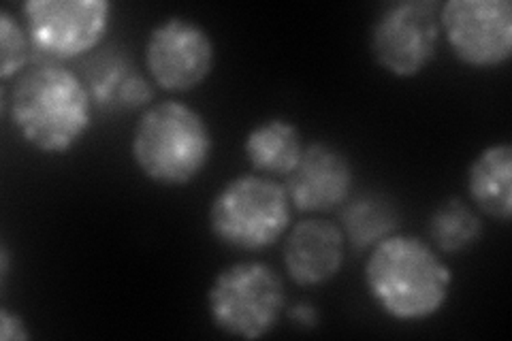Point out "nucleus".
I'll return each instance as SVG.
<instances>
[{
	"mask_svg": "<svg viewBox=\"0 0 512 341\" xmlns=\"http://www.w3.org/2000/svg\"><path fill=\"white\" fill-rule=\"evenodd\" d=\"M94 111L82 75L50 60H35L15 77L7 101L13 131L45 156L75 152L92 131Z\"/></svg>",
	"mask_w": 512,
	"mask_h": 341,
	"instance_id": "1",
	"label": "nucleus"
},
{
	"mask_svg": "<svg viewBox=\"0 0 512 341\" xmlns=\"http://www.w3.org/2000/svg\"><path fill=\"white\" fill-rule=\"evenodd\" d=\"M363 284L378 310L395 322L438 316L453 290V269L429 241L393 233L370 250Z\"/></svg>",
	"mask_w": 512,
	"mask_h": 341,
	"instance_id": "2",
	"label": "nucleus"
},
{
	"mask_svg": "<svg viewBox=\"0 0 512 341\" xmlns=\"http://www.w3.org/2000/svg\"><path fill=\"white\" fill-rule=\"evenodd\" d=\"M212 156L214 133L199 109L184 101H160L141 111L131 158L148 182L163 188L195 184Z\"/></svg>",
	"mask_w": 512,
	"mask_h": 341,
	"instance_id": "3",
	"label": "nucleus"
},
{
	"mask_svg": "<svg viewBox=\"0 0 512 341\" xmlns=\"http://www.w3.org/2000/svg\"><path fill=\"white\" fill-rule=\"evenodd\" d=\"M293 205L274 177L244 173L229 180L207 207L210 235L233 252L256 254L276 246L291 229Z\"/></svg>",
	"mask_w": 512,
	"mask_h": 341,
	"instance_id": "4",
	"label": "nucleus"
},
{
	"mask_svg": "<svg viewBox=\"0 0 512 341\" xmlns=\"http://www.w3.org/2000/svg\"><path fill=\"white\" fill-rule=\"evenodd\" d=\"M207 318L237 339H263L286 312V288L280 273L263 261H237L222 267L205 292Z\"/></svg>",
	"mask_w": 512,
	"mask_h": 341,
	"instance_id": "5",
	"label": "nucleus"
},
{
	"mask_svg": "<svg viewBox=\"0 0 512 341\" xmlns=\"http://www.w3.org/2000/svg\"><path fill=\"white\" fill-rule=\"evenodd\" d=\"M24 26L37 60L71 62L99 50L114 20L109 0H28Z\"/></svg>",
	"mask_w": 512,
	"mask_h": 341,
	"instance_id": "6",
	"label": "nucleus"
},
{
	"mask_svg": "<svg viewBox=\"0 0 512 341\" xmlns=\"http://www.w3.org/2000/svg\"><path fill=\"white\" fill-rule=\"evenodd\" d=\"M438 0H397L384 7L370 28V54L397 79H412L436 60L442 28Z\"/></svg>",
	"mask_w": 512,
	"mask_h": 341,
	"instance_id": "7",
	"label": "nucleus"
},
{
	"mask_svg": "<svg viewBox=\"0 0 512 341\" xmlns=\"http://www.w3.org/2000/svg\"><path fill=\"white\" fill-rule=\"evenodd\" d=\"M143 67L160 90L190 92L212 75L216 43L197 20L169 15L150 28L143 45Z\"/></svg>",
	"mask_w": 512,
	"mask_h": 341,
	"instance_id": "8",
	"label": "nucleus"
},
{
	"mask_svg": "<svg viewBox=\"0 0 512 341\" xmlns=\"http://www.w3.org/2000/svg\"><path fill=\"white\" fill-rule=\"evenodd\" d=\"M442 39L468 69H500L512 58L508 0H448L440 5Z\"/></svg>",
	"mask_w": 512,
	"mask_h": 341,
	"instance_id": "9",
	"label": "nucleus"
},
{
	"mask_svg": "<svg viewBox=\"0 0 512 341\" xmlns=\"http://www.w3.org/2000/svg\"><path fill=\"white\" fill-rule=\"evenodd\" d=\"M355 167L344 150L327 141L306 143L295 169L284 177L291 205L303 214H325L352 197Z\"/></svg>",
	"mask_w": 512,
	"mask_h": 341,
	"instance_id": "10",
	"label": "nucleus"
},
{
	"mask_svg": "<svg viewBox=\"0 0 512 341\" xmlns=\"http://www.w3.org/2000/svg\"><path fill=\"white\" fill-rule=\"evenodd\" d=\"M346 239L340 224L308 218L284 235L282 263L288 278L301 288L325 286L344 267Z\"/></svg>",
	"mask_w": 512,
	"mask_h": 341,
	"instance_id": "11",
	"label": "nucleus"
},
{
	"mask_svg": "<svg viewBox=\"0 0 512 341\" xmlns=\"http://www.w3.org/2000/svg\"><path fill=\"white\" fill-rule=\"evenodd\" d=\"M86 81L96 111L131 113L154 103V84L135 64L133 56L120 47H105L96 52L79 73Z\"/></svg>",
	"mask_w": 512,
	"mask_h": 341,
	"instance_id": "12",
	"label": "nucleus"
},
{
	"mask_svg": "<svg viewBox=\"0 0 512 341\" xmlns=\"http://www.w3.org/2000/svg\"><path fill=\"white\" fill-rule=\"evenodd\" d=\"M466 186L476 211L508 224L512 216V145L500 141L480 150L468 167Z\"/></svg>",
	"mask_w": 512,
	"mask_h": 341,
	"instance_id": "13",
	"label": "nucleus"
},
{
	"mask_svg": "<svg viewBox=\"0 0 512 341\" xmlns=\"http://www.w3.org/2000/svg\"><path fill=\"white\" fill-rule=\"evenodd\" d=\"M306 141L301 128L288 118H267L252 126L244 137V156L254 173L286 177L299 162Z\"/></svg>",
	"mask_w": 512,
	"mask_h": 341,
	"instance_id": "14",
	"label": "nucleus"
},
{
	"mask_svg": "<svg viewBox=\"0 0 512 341\" xmlns=\"http://www.w3.org/2000/svg\"><path fill=\"white\" fill-rule=\"evenodd\" d=\"M340 229L355 252L372 250L376 243L397 233L399 209L380 192H363L342 205Z\"/></svg>",
	"mask_w": 512,
	"mask_h": 341,
	"instance_id": "15",
	"label": "nucleus"
},
{
	"mask_svg": "<svg viewBox=\"0 0 512 341\" xmlns=\"http://www.w3.org/2000/svg\"><path fill=\"white\" fill-rule=\"evenodd\" d=\"M483 218L478 211L459 197L444 199L434 211H431L427 222L429 243L440 254H463L483 237Z\"/></svg>",
	"mask_w": 512,
	"mask_h": 341,
	"instance_id": "16",
	"label": "nucleus"
},
{
	"mask_svg": "<svg viewBox=\"0 0 512 341\" xmlns=\"http://www.w3.org/2000/svg\"><path fill=\"white\" fill-rule=\"evenodd\" d=\"M35 50L28 37L24 20H18L7 9L0 11V79L11 81L20 77L30 64Z\"/></svg>",
	"mask_w": 512,
	"mask_h": 341,
	"instance_id": "17",
	"label": "nucleus"
},
{
	"mask_svg": "<svg viewBox=\"0 0 512 341\" xmlns=\"http://www.w3.org/2000/svg\"><path fill=\"white\" fill-rule=\"evenodd\" d=\"M32 335L20 312H11L9 307L0 310V339L3 341H28Z\"/></svg>",
	"mask_w": 512,
	"mask_h": 341,
	"instance_id": "18",
	"label": "nucleus"
},
{
	"mask_svg": "<svg viewBox=\"0 0 512 341\" xmlns=\"http://www.w3.org/2000/svg\"><path fill=\"white\" fill-rule=\"evenodd\" d=\"M288 318H291L297 327L301 329H316L320 322V314L316 310V305L310 301H297L286 310Z\"/></svg>",
	"mask_w": 512,
	"mask_h": 341,
	"instance_id": "19",
	"label": "nucleus"
},
{
	"mask_svg": "<svg viewBox=\"0 0 512 341\" xmlns=\"http://www.w3.org/2000/svg\"><path fill=\"white\" fill-rule=\"evenodd\" d=\"M9 261H11V254H9V248L3 243V248H0V280H3V286L7 284V278H9Z\"/></svg>",
	"mask_w": 512,
	"mask_h": 341,
	"instance_id": "20",
	"label": "nucleus"
}]
</instances>
